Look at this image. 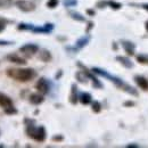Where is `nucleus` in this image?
<instances>
[{"mask_svg": "<svg viewBox=\"0 0 148 148\" xmlns=\"http://www.w3.org/2000/svg\"><path fill=\"white\" fill-rule=\"evenodd\" d=\"M10 106H14L13 100L10 99V97L7 96L6 93L0 92V107H1L2 110H5V108H8V107H10Z\"/></svg>", "mask_w": 148, "mask_h": 148, "instance_id": "9d476101", "label": "nucleus"}, {"mask_svg": "<svg viewBox=\"0 0 148 148\" xmlns=\"http://www.w3.org/2000/svg\"><path fill=\"white\" fill-rule=\"evenodd\" d=\"M87 13H88L90 16H95V12L91 10V9H87Z\"/></svg>", "mask_w": 148, "mask_h": 148, "instance_id": "473e14b6", "label": "nucleus"}, {"mask_svg": "<svg viewBox=\"0 0 148 148\" xmlns=\"http://www.w3.org/2000/svg\"><path fill=\"white\" fill-rule=\"evenodd\" d=\"M19 51L23 53L26 57H32L39 51V46L34 43H26L19 48Z\"/></svg>", "mask_w": 148, "mask_h": 148, "instance_id": "39448f33", "label": "nucleus"}, {"mask_svg": "<svg viewBox=\"0 0 148 148\" xmlns=\"http://www.w3.org/2000/svg\"><path fill=\"white\" fill-rule=\"evenodd\" d=\"M63 3L65 7H73L77 5V0H63Z\"/></svg>", "mask_w": 148, "mask_h": 148, "instance_id": "5701e85b", "label": "nucleus"}, {"mask_svg": "<svg viewBox=\"0 0 148 148\" xmlns=\"http://www.w3.org/2000/svg\"><path fill=\"white\" fill-rule=\"evenodd\" d=\"M89 40H90V37H88V36H87V37L80 38V39L76 41V43H75V47H74V48H70V47H67L66 49H67V50H73V51H77V50L82 49L83 47H86V46L88 45Z\"/></svg>", "mask_w": 148, "mask_h": 148, "instance_id": "1a4fd4ad", "label": "nucleus"}, {"mask_svg": "<svg viewBox=\"0 0 148 148\" xmlns=\"http://www.w3.org/2000/svg\"><path fill=\"white\" fill-rule=\"evenodd\" d=\"M15 6L24 13H30L36 9V3L30 0H17L15 2Z\"/></svg>", "mask_w": 148, "mask_h": 148, "instance_id": "20e7f679", "label": "nucleus"}, {"mask_svg": "<svg viewBox=\"0 0 148 148\" xmlns=\"http://www.w3.org/2000/svg\"><path fill=\"white\" fill-rule=\"evenodd\" d=\"M63 139H64V137H63V136H60V134H58V136H54V137H53V140H54V141H62Z\"/></svg>", "mask_w": 148, "mask_h": 148, "instance_id": "7c9ffc66", "label": "nucleus"}, {"mask_svg": "<svg viewBox=\"0 0 148 148\" xmlns=\"http://www.w3.org/2000/svg\"><path fill=\"white\" fill-rule=\"evenodd\" d=\"M79 100V95H77V88H76V84H72V89H71V95H70V101L71 104L75 105Z\"/></svg>", "mask_w": 148, "mask_h": 148, "instance_id": "2eb2a0df", "label": "nucleus"}, {"mask_svg": "<svg viewBox=\"0 0 148 148\" xmlns=\"http://www.w3.org/2000/svg\"><path fill=\"white\" fill-rule=\"evenodd\" d=\"M7 23H9V21H7V19L2 18L0 19V32H2L5 29H6V24Z\"/></svg>", "mask_w": 148, "mask_h": 148, "instance_id": "cd10ccee", "label": "nucleus"}, {"mask_svg": "<svg viewBox=\"0 0 148 148\" xmlns=\"http://www.w3.org/2000/svg\"><path fill=\"white\" fill-rule=\"evenodd\" d=\"M12 3H13L12 0H0V8H1V7H3V8H8V7L12 6Z\"/></svg>", "mask_w": 148, "mask_h": 148, "instance_id": "a878e982", "label": "nucleus"}, {"mask_svg": "<svg viewBox=\"0 0 148 148\" xmlns=\"http://www.w3.org/2000/svg\"><path fill=\"white\" fill-rule=\"evenodd\" d=\"M58 0H48V2H47V7L48 8H50V9H54L56 8L57 6H58Z\"/></svg>", "mask_w": 148, "mask_h": 148, "instance_id": "b1692460", "label": "nucleus"}, {"mask_svg": "<svg viewBox=\"0 0 148 148\" xmlns=\"http://www.w3.org/2000/svg\"><path fill=\"white\" fill-rule=\"evenodd\" d=\"M116 60L117 62H120L124 67H128V69H131L132 66H133V64H132V62L130 60L129 58H127V57H123V56H117L116 57Z\"/></svg>", "mask_w": 148, "mask_h": 148, "instance_id": "a211bd4d", "label": "nucleus"}, {"mask_svg": "<svg viewBox=\"0 0 148 148\" xmlns=\"http://www.w3.org/2000/svg\"><path fill=\"white\" fill-rule=\"evenodd\" d=\"M39 58H40L42 62L48 63V62H50V60H51V54H50V51H49V50H47V49H42V50L40 51Z\"/></svg>", "mask_w": 148, "mask_h": 148, "instance_id": "f3484780", "label": "nucleus"}, {"mask_svg": "<svg viewBox=\"0 0 148 148\" xmlns=\"http://www.w3.org/2000/svg\"><path fill=\"white\" fill-rule=\"evenodd\" d=\"M137 60L141 64H148V55H139L137 57Z\"/></svg>", "mask_w": 148, "mask_h": 148, "instance_id": "393cba45", "label": "nucleus"}, {"mask_svg": "<svg viewBox=\"0 0 148 148\" xmlns=\"http://www.w3.org/2000/svg\"><path fill=\"white\" fill-rule=\"evenodd\" d=\"M92 26H93V23H92V22H89V23H88V27H87V30H86V32L88 33V32H89V31H90V30L92 29Z\"/></svg>", "mask_w": 148, "mask_h": 148, "instance_id": "2f4dec72", "label": "nucleus"}, {"mask_svg": "<svg viewBox=\"0 0 148 148\" xmlns=\"http://www.w3.org/2000/svg\"><path fill=\"white\" fill-rule=\"evenodd\" d=\"M107 6H110L112 9H120L122 7V5L120 2H116V1H113V0L107 1Z\"/></svg>", "mask_w": 148, "mask_h": 148, "instance_id": "412c9836", "label": "nucleus"}, {"mask_svg": "<svg viewBox=\"0 0 148 148\" xmlns=\"http://www.w3.org/2000/svg\"><path fill=\"white\" fill-rule=\"evenodd\" d=\"M69 14H70V16L72 17L73 19L75 21H77V22H84L86 21V17L84 16H82L80 13H77V12H74V10H70L69 12Z\"/></svg>", "mask_w": 148, "mask_h": 148, "instance_id": "aec40b11", "label": "nucleus"}, {"mask_svg": "<svg viewBox=\"0 0 148 148\" xmlns=\"http://www.w3.org/2000/svg\"><path fill=\"white\" fill-rule=\"evenodd\" d=\"M106 6H107V1H98L97 2V7L100 8V9L101 8H105Z\"/></svg>", "mask_w": 148, "mask_h": 148, "instance_id": "c756f323", "label": "nucleus"}, {"mask_svg": "<svg viewBox=\"0 0 148 148\" xmlns=\"http://www.w3.org/2000/svg\"><path fill=\"white\" fill-rule=\"evenodd\" d=\"M0 134H1V132H0Z\"/></svg>", "mask_w": 148, "mask_h": 148, "instance_id": "e433bc0d", "label": "nucleus"}, {"mask_svg": "<svg viewBox=\"0 0 148 148\" xmlns=\"http://www.w3.org/2000/svg\"><path fill=\"white\" fill-rule=\"evenodd\" d=\"M3 112H5L7 115H13V114H16V113H17V110H16L14 106H10V107H8V108H5Z\"/></svg>", "mask_w": 148, "mask_h": 148, "instance_id": "bb28decb", "label": "nucleus"}, {"mask_svg": "<svg viewBox=\"0 0 148 148\" xmlns=\"http://www.w3.org/2000/svg\"><path fill=\"white\" fill-rule=\"evenodd\" d=\"M77 66H79V67H81V69H82V70L84 71V73L87 74L88 79H90V80L92 81L93 87H95V88H98V89H101V88H103V84H101V83H100V82H99V81L97 80V77H96V76H93L92 73H91L90 71H88V70L86 69V66H83V65H82L81 63H77Z\"/></svg>", "mask_w": 148, "mask_h": 148, "instance_id": "0eeeda50", "label": "nucleus"}, {"mask_svg": "<svg viewBox=\"0 0 148 148\" xmlns=\"http://www.w3.org/2000/svg\"><path fill=\"white\" fill-rule=\"evenodd\" d=\"M92 72L96 74H98V75H100V76L106 77L107 80H110L111 82H113L116 87H119L121 90H124V91H127V92L130 93V95H133V96H138V92H137V90H136L134 88H132L130 84L125 83L124 81H122L120 77H116V76H114V75L110 74L107 71L101 70V69H99V67H93Z\"/></svg>", "mask_w": 148, "mask_h": 148, "instance_id": "f257e3e1", "label": "nucleus"}, {"mask_svg": "<svg viewBox=\"0 0 148 148\" xmlns=\"http://www.w3.org/2000/svg\"><path fill=\"white\" fill-rule=\"evenodd\" d=\"M75 76H76L77 81L81 82V83H87V82H88V76H87V74L84 73V71H79V72H76Z\"/></svg>", "mask_w": 148, "mask_h": 148, "instance_id": "6ab92c4d", "label": "nucleus"}, {"mask_svg": "<svg viewBox=\"0 0 148 148\" xmlns=\"http://www.w3.org/2000/svg\"><path fill=\"white\" fill-rule=\"evenodd\" d=\"M0 19H2V18H0Z\"/></svg>", "mask_w": 148, "mask_h": 148, "instance_id": "4c0bfd02", "label": "nucleus"}, {"mask_svg": "<svg viewBox=\"0 0 148 148\" xmlns=\"http://www.w3.org/2000/svg\"><path fill=\"white\" fill-rule=\"evenodd\" d=\"M145 26H146V30L148 31V21L146 22V24H145Z\"/></svg>", "mask_w": 148, "mask_h": 148, "instance_id": "c9c22d12", "label": "nucleus"}, {"mask_svg": "<svg viewBox=\"0 0 148 148\" xmlns=\"http://www.w3.org/2000/svg\"><path fill=\"white\" fill-rule=\"evenodd\" d=\"M14 45L13 41H7V40H0V47H5V46H12Z\"/></svg>", "mask_w": 148, "mask_h": 148, "instance_id": "c85d7f7f", "label": "nucleus"}, {"mask_svg": "<svg viewBox=\"0 0 148 148\" xmlns=\"http://www.w3.org/2000/svg\"><path fill=\"white\" fill-rule=\"evenodd\" d=\"M122 46H123V48H124V50L128 53V55L132 56L134 54V45L132 43V42H130V41H122Z\"/></svg>", "mask_w": 148, "mask_h": 148, "instance_id": "dca6fc26", "label": "nucleus"}, {"mask_svg": "<svg viewBox=\"0 0 148 148\" xmlns=\"http://www.w3.org/2000/svg\"><path fill=\"white\" fill-rule=\"evenodd\" d=\"M29 100L33 105H40V104L43 103L45 98H43V95L42 93H31L30 97H29Z\"/></svg>", "mask_w": 148, "mask_h": 148, "instance_id": "f8f14e48", "label": "nucleus"}, {"mask_svg": "<svg viewBox=\"0 0 148 148\" xmlns=\"http://www.w3.org/2000/svg\"><path fill=\"white\" fill-rule=\"evenodd\" d=\"M26 122V134L27 137L34 139L38 143H42L45 141L47 133H46V129L43 127H36L34 125V121L33 120H25Z\"/></svg>", "mask_w": 148, "mask_h": 148, "instance_id": "7ed1b4c3", "label": "nucleus"}, {"mask_svg": "<svg viewBox=\"0 0 148 148\" xmlns=\"http://www.w3.org/2000/svg\"><path fill=\"white\" fill-rule=\"evenodd\" d=\"M36 89L42 95H47L50 90V84L46 77H40L36 84Z\"/></svg>", "mask_w": 148, "mask_h": 148, "instance_id": "423d86ee", "label": "nucleus"}, {"mask_svg": "<svg viewBox=\"0 0 148 148\" xmlns=\"http://www.w3.org/2000/svg\"><path fill=\"white\" fill-rule=\"evenodd\" d=\"M53 30H54V24H51V23H46V24L42 25V26H36V25H34L31 31L34 32V33H50Z\"/></svg>", "mask_w": 148, "mask_h": 148, "instance_id": "6e6552de", "label": "nucleus"}, {"mask_svg": "<svg viewBox=\"0 0 148 148\" xmlns=\"http://www.w3.org/2000/svg\"><path fill=\"white\" fill-rule=\"evenodd\" d=\"M91 108H92V112H95V113H99L101 111V105H100L99 101H93L92 105H91Z\"/></svg>", "mask_w": 148, "mask_h": 148, "instance_id": "4be33fe9", "label": "nucleus"}, {"mask_svg": "<svg viewBox=\"0 0 148 148\" xmlns=\"http://www.w3.org/2000/svg\"><path fill=\"white\" fill-rule=\"evenodd\" d=\"M7 75L18 82H27L36 76V72L32 69H8Z\"/></svg>", "mask_w": 148, "mask_h": 148, "instance_id": "f03ea898", "label": "nucleus"}, {"mask_svg": "<svg viewBox=\"0 0 148 148\" xmlns=\"http://www.w3.org/2000/svg\"><path fill=\"white\" fill-rule=\"evenodd\" d=\"M79 100H80L81 104L88 105V104H90V103L92 101V97H91L90 93H88V92H81L79 95Z\"/></svg>", "mask_w": 148, "mask_h": 148, "instance_id": "4468645a", "label": "nucleus"}, {"mask_svg": "<svg viewBox=\"0 0 148 148\" xmlns=\"http://www.w3.org/2000/svg\"><path fill=\"white\" fill-rule=\"evenodd\" d=\"M7 59L10 63L18 64V65H25L26 64V60L24 58H22L21 56H18L17 54H9V55H7Z\"/></svg>", "mask_w": 148, "mask_h": 148, "instance_id": "9b49d317", "label": "nucleus"}, {"mask_svg": "<svg viewBox=\"0 0 148 148\" xmlns=\"http://www.w3.org/2000/svg\"><path fill=\"white\" fill-rule=\"evenodd\" d=\"M134 81H136V83H137L141 89L148 90V80H146L144 76H141V75H136V76H134Z\"/></svg>", "mask_w": 148, "mask_h": 148, "instance_id": "ddd939ff", "label": "nucleus"}, {"mask_svg": "<svg viewBox=\"0 0 148 148\" xmlns=\"http://www.w3.org/2000/svg\"><path fill=\"white\" fill-rule=\"evenodd\" d=\"M125 106H133L134 105V103H131V101H127L125 104H124Z\"/></svg>", "mask_w": 148, "mask_h": 148, "instance_id": "72a5a7b5", "label": "nucleus"}, {"mask_svg": "<svg viewBox=\"0 0 148 148\" xmlns=\"http://www.w3.org/2000/svg\"><path fill=\"white\" fill-rule=\"evenodd\" d=\"M141 7H143L144 9H146V10H148V3H143V5H141Z\"/></svg>", "mask_w": 148, "mask_h": 148, "instance_id": "f704fd0d", "label": "nucleus"}]
</instances>
